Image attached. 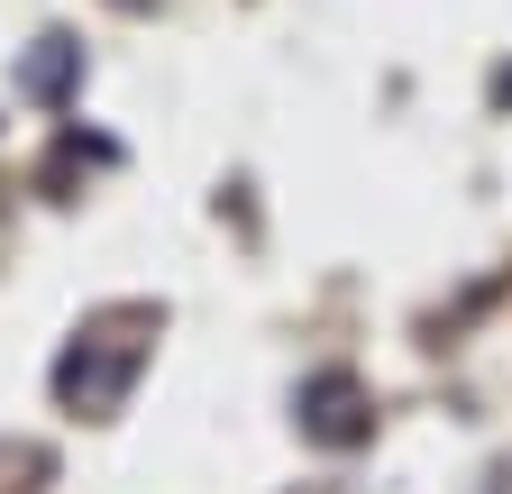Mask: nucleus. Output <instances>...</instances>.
I'll return each mask as SVG.
<instances>
[{"label": "nucleus", "instance_id": "1", "mask_svg": "<svg viewBox=\"0 0 512 494\" xmlns=\"http://www.w3.org/2000/svg\"><path fill=\"white\" fill-rule=\"evenodd\" d=\"M74 65H83V46L74 37H37V55L19 65V92H37V101H55L64 83H74Z\"/></svg>", "mask_w": 512, "mask_h": 494}, {"label": "nucleus", "instance_id": "2", "mask_svg": "<svg viewBox=\"0 0 512 494\" xmlns=\"http://www.w3.org/2000/svg\"><path fill=\"white\" fill-rule=\"evenodd\" d=\"M302 403H311V430H320V440H357V430H366V421H357V385H348V376H320Z\"/></svg>", "mask_w": 512, "mask_h": 494}]
</instances>
